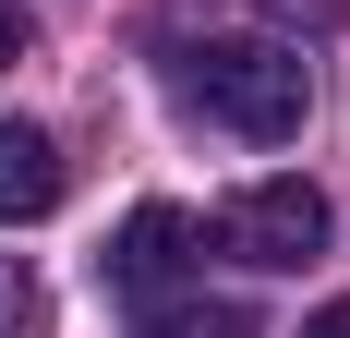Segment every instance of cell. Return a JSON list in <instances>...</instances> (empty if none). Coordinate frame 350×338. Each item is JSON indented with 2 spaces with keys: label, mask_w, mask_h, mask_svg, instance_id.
I'll use <instances>...</instances> for the list:
<instances>
[{
  "label": "cell",
  "mask_w": 350,
  "mask_h": 338,
  "mask_svg": "<svg viewBox=\"0 0 350 338\" xmlns=\"http://www.w3.org/2000/svg\"><path fill=\"white\" fill-rule=\"evenodd\" d=\"M193 218H181V205H133V218H121V242H109L97 266H109V290H121V302H170L181 278H193Z\"/></svg>",
  "instance_id": "3"
},
{
  "label": "cell",
  "mask_w": 350,
  "mask_h": 338,
  "mask_svg": "<svg viewBox=\"0 0 350 338\" xmlns=\"http://www.w3.org/2000/svg\"><path fill=\"white\" fill-rule=\"evenodd\" d=\"M12 61H25V25H12V12H0V73H12Z\"/></svg>",
  "instance_id": "8"
},
{
  "label": "cell",
  "mask_w": 350,
  "mask_h": 338,
  "mask_svg": "<svg viewBox=\"0 0 350 338\" xmlns=\"http://www.w3.org/2000/svg\"><path fill=\"white\" fill-rule=\"evenodd\" d=\"M302 338H350V302H326V314H314V326H302Z\"/></svg>",
  "instance_id": "7"
},
{
  "label": "cell",
  "mask_w": 350,
  "mask_h": 338,
  "mask_svg": "<svg viewBox=\"0 0 350 338\" xmlns=\"http://www.w3.org/2000/svg\"><path fill=\"white\" fill-rule=\"evenodd\" d=\"M145 338H254L242 302H145Z\"/></svg>",
  "instance_id": "5"
},
{
  "label": "cell",
  "mask_w": 350,
  "mask_h": 338,
  "mask_svg": "<svg viewBox=\"0 0 350 338\" xmlns=\"http://www.w3.org/2000/svg\"><path fill=\"white\" fill-rule=\"evenodd\" d=\"M170 85H181V109H206L217 133H242V145H290L302 109H314V73H302L290 36H181Z\"/></svg>",
  "instance_id": "1"
},
{
  "label": "cell",
  "mask_w": 350,
  "mask_h": 338,
  "mask_svg": "<svg viewBox=\"0 0 350 338\" xmlns=\"http://www.w3.org/2000/svg\"><path fill=\"white\" fill-rule=\"evenodd\" d=\"M278 12H338V0H278Z\"/></svg>",
  "instance_id": "9"
},
{
  "label": "cell",
  "mask_w": 350,
  "mask_h": 338,
  "mask_svg": "<svg viewBox=\"0 0 350 338\" xmlns=\"http://www.w3.org/2000/svg\"><path fill=\"white\" fill-rule=\"evenodd\" d=\"M217 242H230L242 266H314L326 254V194L314 181H254V194H230Z\"/></svg>",
  "instance_id": "2"
},
{
  "label": "cell",
  "mask_w": 350,
  "mask_h": 338,
  "mask_svg": "<svg viewBox=\"0 0 350 338\" xmlns=\"http://www.w3.org/2000/svg\"><path fill=\"white\" fill-rule=\"evenodd\" d=\"M0 338H36V278H25V254H0Z\"/></svg>",
  "instance_id": "6"
},
{
  "label": "cell",
  "mask_w": 350,
  "mask_h": 338,
  "mask_svg": "<svg viewBox=\"0 0 350 338\" xmlns=\"http://www.w3.org/2000/svg\"><path fill=\"white\" fill-rule=\"evenodd\" d=\"M61 205V145L36 133V121H0V230H25Z\"/></svg>",
  "instance_id": "4"
}]
</instances>
